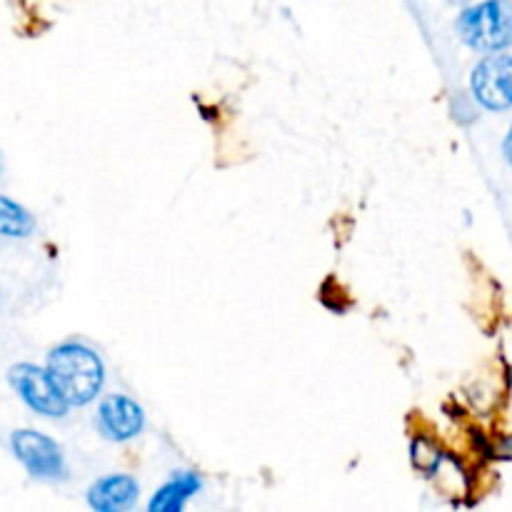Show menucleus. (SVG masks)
I'll list each match as a JSON object with an SVG mask.
<instances>
[{"label": "nucleus", "mask_w": 512, "mask_h": 512, "mask_svg": "<svg viewBox=\"0 0 512 512\" xmlns=\"http://www.w3.org/2000/svg\"><path fill=\"white\" fill-rule=\"evenodd\" d=\"M460 38L475 50L493 53L512 43V0H485L458 20Z\"/></svg>", "instance_id": "f03ea898"}, {"label": "nucleus", "mask_w": 512, "mask_h": 512, "mask_svg": "<svg viewBox=\"0 0 512 512\" xmlns=\"http://www.w3.org/2000/svg\"><path fill=\"white\" fill-rule=\"evenodd\" d=\"M10 385L33 413L45 415V418H63L68 413L70 405L60 395L48 368H38L30 363L15 365L10 368Z\"/></svg>", "instance_id": "7ed1b4c3"}, {"label": "nucleus", "mask_w": 512, "mask_h": 512, "mask_svg": "<svg viewBox=\"0 0 512 512\" xmlns=\"http://www.w3.org/2000/svg\"><path fill=\"white\" fill-rule=\"evenodd\" d=\"M48 373L68 405H88L105 383V365L100 355L73 340L50 350Z\"/></svg>", "instance_id": "f257e3e1"}, {"label": "nucleus", "mask_w": 512, "mask_h": 512, "mask_svg": "<svg viewBox=\"0 0 512 512\" xmlns=\"http://www.w3.org/2000/svg\"><path fill=\"white\" fill-rule=\"evenodd\" d=\"M505 155H508V160L512 163V128L508 133V140H505Z\"/></svg>", "instance_id": "9d476101"}, {"label": "nucleus", "mask_w": 512, "mask_h": 512, "mask_svg": "<svg viewBox=\"0 0 512 512\" xmlns=\"http://www.w3.org/2000/svg\"><path fill=\"white\" fill-rule=\"evenodd\" d=\"M200 478L193 473H183L178 475V478L168 480V483L163 485V488L158 490V493L153 495V500H150L148 510L150 512H178L183 510V505L188 503L190 498H193L195 493L200 490Z\"/></svg>", "instance_id": "6e6552de"}, {"label": "nucleus", "mask_w": 512, "mask_h": 512, "mask_svg": "<svg viewBox=\"0 0 512 512\" xmlns=\"http://www.w3.org/2000/svg\"><path fill=\"white\" fill-rule=\"evenodd\" d=\"M10 445H13L15 458L23 463V468L33 478L63 480L65 473H68L60 445L48 435L38 433V430H15Z\"/></svg>", "instance_id": "20e7f679"}, {"label": "nucleus", "mask_w": 512, "mask_h": 512, "mask_svg": "<svg viewBox=\"0 0 512 512\" xmlns=\"http://www.w3.org/2000/svg\"><path fill=\"white\" fill-rule=\"evenodd\" d=\"M145 425V413L133 398L128 395H108L103 403L98 405V430L103 438L113 440V443H125L140 435Z\"/></svg>", "instance_id": "423d86ee"}, {"label": "nucleus", "mask_w": 512, "mask_h": 512, "mask_svg": "<svg viewBox=\"0 0 512 512\" xmlns=\"http://www.w3.org/2000/svg\"><path fill=\"white\" fill-rule=\"evenodd\" d=\"M35 230V220L15 200L0 195V238H28Z\"/></svg>", "instance_id": "1a4fd4ad"}, {"label": "nucleus", "mask_w": 512, "mask_h": 512, "mask_svg": "<svg viewBox=\"0 0 512 512\" xmlns=\"http://www.w3.org/2000/svg\"><path fill=\"white\" fill-rule=\"evenodd\" d=\"M473 93L485 108H512V55H490L473 70Z\"/></svg>", "instance_id": "39448f33"}, {"label": "nucleus", "mask_w": 512, "mask_h": 512, "mask_svg": "<svg viewBox=\"0 0 512 512\" xmlns=\"http://www.w3.org/2000/svg\"><path fill=\"white\" fill-rule=\"evenodd\" d=\"M0 170H3V160H0Z\"/></svg>", "instance_id": "9b49d317"}, {"label": "nucleus", "mask_w": 512, "mask_h": 512, "mask_svg": "<svg viewBox=\"0 0 512 512\" xmlns=\"http://www.w3.org/2000/svg\"><path fill=\"white\" fill-rule=\"evenodd\" d=\"M138 480L130 475H105L90 485L88 503L98 512H120L133 508L138 500Z\"/></svg>", "instance_id": "0eeeda50"}]
</instances>
